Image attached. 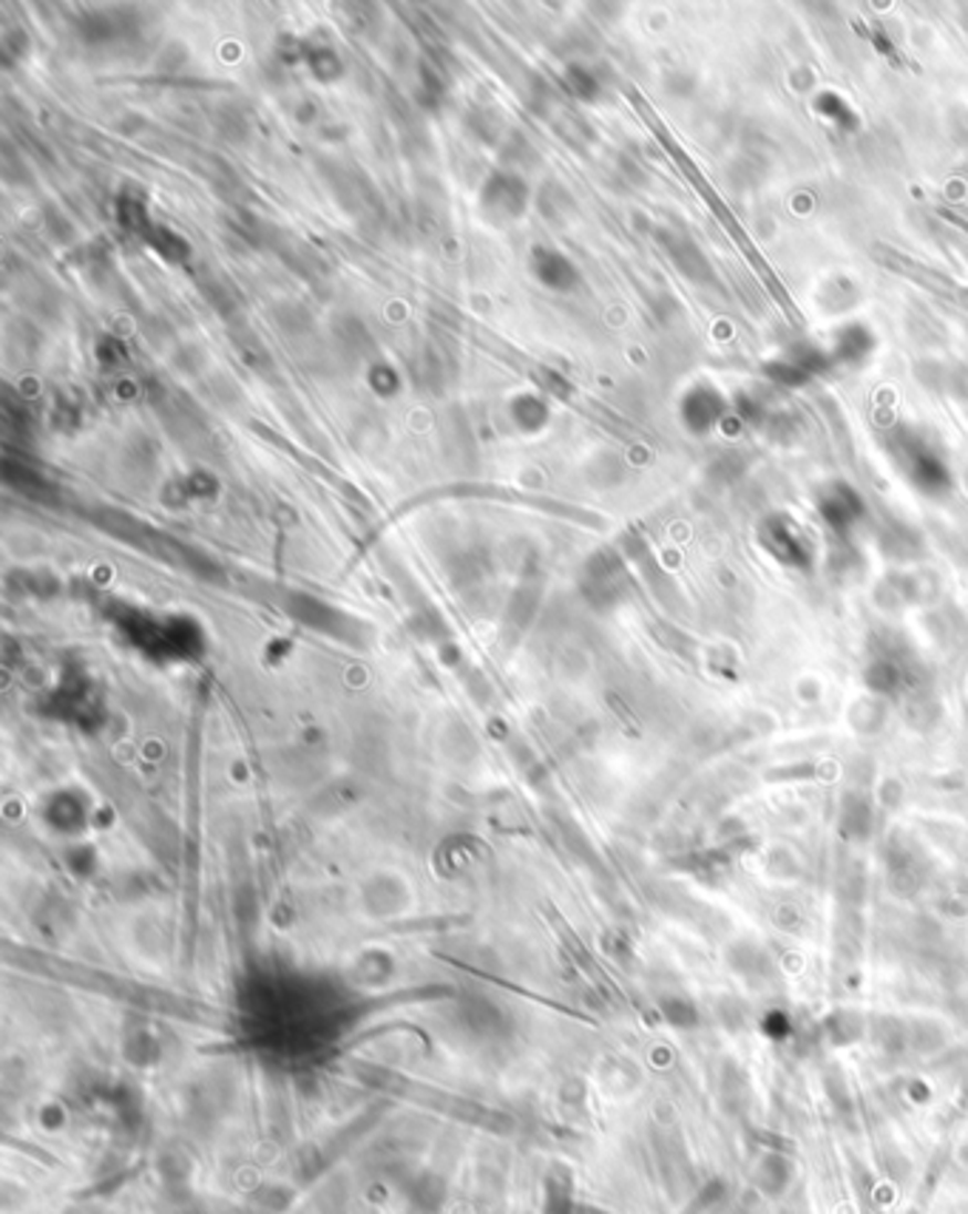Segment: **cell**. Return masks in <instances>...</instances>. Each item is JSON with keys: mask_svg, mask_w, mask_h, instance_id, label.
<instances>
[{"mask_svg": "<svg viewBox=\"0 0 968 1214\" xmlns=\"http://www.w3.org/2000/svg\"><path fill=\"white\" fill-rule=\"evenodd\" d=\"M892 451H895V460L901 463L903 474L909 477V483L920 489L923 494L940 496L951 489L949 463L943 460L940 449L926 440L923 431L901 429L895 435Z\"/></svg>", "mask_w": 968, "mask_h": 1214, "instance_id": "6da1fadb", "label": "cell"}, {"mask_svg": "<svg viewBox=\"0 0 968 1214\" xmlns=\"http://www.w3.org/2000/svg\"><path fill=\"white\" fill-rule=\"evenodd\" d=\"M759 542L767 554H772L781 565L795 571H810L815 562V548L804 528L790 514H770L759 528Z\"/></svg>", "mask_w": 968, "mask_h": 1214, "instance_id": "7a4b0ae2", "label": "cell"}, {"mask_svg": "<svg viewBox=\"0 0 968 1214\" xmlns=\"http://www.w3.org/2000/svg\"><path fill=\"white\" fill-rule=\"evenodd\" d=\"M679 415L685 429L701 438V435H710L716 426L725 423L727 415H730V404L714 384L701 380V384H694L685 393L679 404Z\"/></svg>", "mask_w": 968, "mask_h": 1214, "instance_id": "3957f363", "label": "cell"}, {"mask_svg": "<svg viewBox=\"0 0 968 1214\" xmlns=\"http://www.w3.org/2000/svg\"><path fill=\"white\" fill-rule=\"evenodd\" d=\"M480 205L491 222H514L525 210V182L514 174H498L486 182Z\"/></svg>", "mask_w": 968, "mask_h": 1214, "instance_id": "277c9868", "label": "cell"}, {"mask_svg": "<svg viewBox=\"0 0 968 1214\" xmlns=\"http://www.w3.org/2000/svg\"><path fill=\"white\" fill-rule=\"evenodd\" d=\"M819 511L835 534H846L864 516V500L846 483H830L819 494Z\"/></svg>", "mask_w": 968, "mask_h": 1214, "instance_id": "5b68a950", "label": "cell"}, {"mask_svg": "<svg viewBox=\"0 0 968 1214\" xmlns=\"http://www.w3.org/2000/svg\"><path fill=\"white\" fill-rule=\"evenodd\" d=\"M875 333H872L866 324H857V321H852V324H846V327H841L835 333V338H832V360H841V364H850V366H861L866 364V360L872 358V353H875Z\"/></svg>", "mask_w": 968, "mask_h": 1214, "instance_id": "8992f818", "label": "cell"}, {"mask_svg": "<svg viewBox=\"0 0 968 1214\" xmlns=\"http://www.w3.org/2000/svg\"><path fill=\"white\" fill-rule=\"evenodd\" d=\"M531 264H534L537 279L543 281L549 290H556V293L574 290L576 284H580V273H576V268L571 264V259H565V255L556 253V250L537 248L534 262Z\"/></svg>", "mask_w": 968, "mask_h": 1214, "instance_id": "52a82bcc", "label": "cell"}, {"mask_svg": "<svg viewBox=\"0 0 968 1214\" xmlns=\"http://www.w3.org/2000/svg\"><path fill=\"white\" fill-rule=\"evenodd\" d=\"M815 112H819L826 123L841 128V132H855L857 128V117L855 112H852V105L835 92L819 94V97H815Z\"/></svg>", "mask_w": 968, "mask_h": 1214, "instance_id": "ba28073f", "label": "cell"}, {"mask_svg": "<svg viewBox=\"0 0 968 1214\" xmlns=\"http://www.w3.org/2000/svg\"><path fill=\"white\" fill-rule=\"evenodd\" d=\"M569 83L571 88H574L576 97H583V100H594L596 92H600V85H596V80L591 77L589 69L583 66H574L569 72Z\"/></svg>", "mask_w": 968, "mask_h": 1214, "instance_id": "9c48e42d", "label": "cell"}]
</instances>
